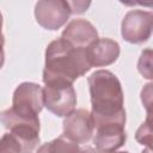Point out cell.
Returning <instances> with one entry per match:
<instances>
[{"mask_svg":"<svg viewBox=\"0 0 153 153\" xmlns=\"http://www.w3.org/2000/svg\"><path fill=\"white\" fill-rule=\"evenodd\" d=\"M91 68L87 49H76L62 38L54 41L47 49L44 82L65 81L72 84Z\"/></svg>","mask_w":153,"mask_h":153,"instance_id":"1","label":"cell"},{"mask_svg":"<svg viewBox=\"0 0 153 153\" xmlns=\"http://www.w3.org/2000/svg\"><path fill=\"white\" fill-rule=\"evenodd\" d=\"M93 126L115 120H126L123 97L117 78L109 71H98L88 78Z\"/></svg>","mask_w":153,"mask_h":153,"instance_id":"2","label":"cell"},{"mask_svg":"<svg viewBox=\"0 0 153 153\" xmlns=\"http://www.w3.org/2000/svg\"><path fill=\"white\" fill-rule=\"evenodd\" d=\"M43 102L55 115L69 116L76 102L72 84L65 81L45 82V87L43 88Z\"/></svg>","mask_w":153,"mask_h":153,"instance_id":"3","label":"cell"},{"mask_svg":"<svg viewBox=\"0 0 153 153\" xmlns=\"http://www.w3.org/2000/svg\"><path fill=\"white\" fill-rule=\"evenodd\" d=\"M43 104V90L36 84L25 82L16 90L13 106L10 110L22 118L38 120L37 115Z\"/></svg>","mask_w":153,"mask_h":153,"instance_id":"4","label":"cell"},{"mask_svg":"<svg viewBox=\"0 0 153 153\" xmlns=\"http://www.w3.org/2000/svg\"><path fill=\"white\" fill-rule=\"evenodd\" d=\"M126 120H115L94 124L97 134L94 137V145L100 152H112L121 147L126 140L123 130Z\"/></svg>","mask_w":153,"mask_h":153,"instance_id":"5","label":"cell"},{"mask_svg":"<svg viewBox=\"0 0 153 153\" xmlns=\"http://www.w3.org/2000/svg\"><path fill=\"white\" fill-rule=\"evenodd\" d=\"M93 129L92 116L85 110L72 112L65 121V136L76 143L87 142Z\"/></svg>","mask_w":153,"mask_h":153,"instance_id":"6","label":"cell"},{"mask_svg":"<svg viewBox=\"0 0 153 153\" xmlns=\"http://www.w3.org/2000/svg\"><path fill=\"white\" fill-rule=\"evenodd\" d=\"M61 38L71 44L73 48L87 49L97 41V32L90 23L78 20L71 23Z\"/></svg>","mask_w":153,"mask_h":153,"instance_id":"7","label":"cell"},{"mask_svg":"<svg viewBox=\"0 0 153 153\" xmlns=\"http://www.w3.org/2000/svg\"><path fill=\"white\" fill-rule=\"evenodd\" d=\"M87 55L91 67L109 65L118 56V44L110 39H98L87 48Z\"/></svg>","mask_w":153,"mask_h":153,"instance_id":"8","label":"cell"},{"mask_svg":"<svg viewBox=\"0 0 153 153\" xmlns=\"http://www.w3.org/2000/svg\"><path fill=\"white\" fill-rule=\"evenodd\" d=\"M37 153H79L78 146L63 136L43 145Z\"/></svg>","mask_w":153,"mask_h":153,"instance_id":"9","label":"cell"},{"mask_svg":"<svg viewBox=\"0 0 153 153\" xmlns=\"http://www.w3.org/2000/svg\"><path fill=\"white\" fill-rule=\"evenodd\" d=\"M81 153H98V152H96V151H93L92 148H87V149H85V151H82Z\"/></svg>","mask_w":153,"mask_h":153,"instance_id":"10","label":"cell"}]
</instances>
